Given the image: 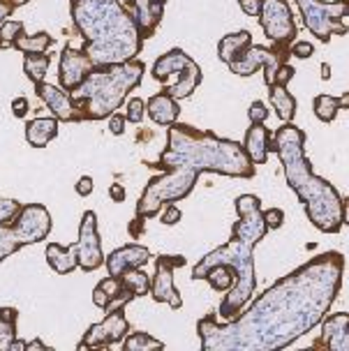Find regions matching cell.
I'll use <instances>...</instances> for the list:
<instances>
[{"instance_id":"obj_1","label":"cell","mask_w":349,"mask_h":351,"mask_svg":"<svg viewBox=\"0 0 349 351\" xmlns=\"http://www.w3.org/2000/svg\"><path fill=\"white\" fill-rule=\"evenodd\" d=\"M345 256L324 252L271 285L248 310L220 324L197 322L204 351H280L320 326L342 289Z\"/></svg>"},{"instance_id":"obj_2","label":"cell","mask_w":349,"mask_h":351,"mask_svg":"<svg viewBox=\"0 0 349 351\" xmlns=\"http://www.w3.org/2000/svg\"><path fill=\"white\" fill-rule=\"evenodd\" d=\"M236 215L232 238L224 245L215 247L213 252L202 256L192 268V280H204L213 266H232L236 271V282L229 291H224V298L217 315L222 319H234L239 312L252 300L257 291V273H254V247L264 236L269 234L261 215V199L257 194H241L236 197Z\"/></svg>"},{"instance_id":"obj_3","label":"cell","mask_w":349,"mask_h":351,"mask_svg":"<svg viewBox=\"0 0 349 351\" xmlns=\"http://www.w3.org/2000/svg\"><path fill=\"white\" fill-rule=\"evenodd\" d=\"M303 146L305 132L294 123H282L276 134H271L269 153L278 155L287 185L296 192L310 222L322 234H340L347 222V199L313 171Z\"/></svg>"},{"instance_id":"obj_4","label":"cell","mask_w":349,"mask_h":351,"mask_svg":"<svg viewBox=\"0 0 349 351\" xmlns=\"http://www.w3.org/2000/svg\"><path fill=\"white\" fill-rule=\"evenodd\" d=\"M74 30L84 40L81 51L93 65L134 60L143 40L123 0H70Z\"/></svg>"},{"instance_id":"obj_5","label":"cell","mask_w":349,"mask_h":351,"mask_svg":"<svg viewBox=\"0 0 349 351\" xmlns=\"http://www.w3.org/2000/svg\"><path fill=\"white\" fill-rule=\"evenodd\" d=\"M160 171L173 167H188L199 173H220L229 178H254L257 167L245 155L241 141L222 139L206 130H197L185 123L167 128V148L158 162L148 165Z\"/></svg>"},{"instance_id":"obj_6","label":"cell","mask_w":349,"mask_h":351,"mask_svg":"<svg viewBox=\"0 0 349 351\" xmlns=\"http://www.w3.org/2000/svg\"><path fill=\"white\" fill-rule=\"evenodd\" d=\"M143 72H146V65L139 58L93 67L84 84L70 93L81 118L97 123L116 114L125 104L130 93L141 86Z\"/></svg>"},{"instance_id":"obj_7","label":"cell","mask_w":349,"mask_h":351,"mask_svg":"<svg viewBox=\"0 0 349 351\" xmlns=\"http://www.w3.org/2000/svg\"><path fill=\"white\" fill-rule=\"evenodd\" d=\"M199 176L202 173L195 171V169L173 167L148 180L146 190L141 192L139 204H136L134 219L130 222V236L139 238L143 234V224L158 215L167 204H176L180 199L188 197V194L195 190Z\"/></svg>"},{"instance_id":"obj_8","label":"cell","mask_w":349,"mask_h":351,"mask_svg":"<svg viewBox=\"0 0 349 351\" xmlns=\"http://www.w3.org/2000/svg\"><path fill=\"white\" fill-rule=\"evenodd\" d=\"M151 74L155 81H160V84H167L169 77H178L176 84L165 88L167 95L178 99V102L180 99H188L204 79L202 67H199L197 60L185 53L183 49H169L167 53H162L160 58L155 60Z\"/></svg>"},{"instance_id":"obj_9","label":"cell","mask_w":349,"mask_h":351,"mask_svg":"<svg viewBox=\"0 0 349 351\" xmlns=\"http://www.w3.org/2000/svg\"><path fill=\"white\" fill-rule=\"evenodd\" d=\"M296 5L305 28L320 42L326 44L331 42V37L347 35V0H335V3H326V0H296Z\"/></svg>"},{"instance_id":"obj_10","label":"cell","mask_w":349,"mask_h":351,"mask_svg":"<svg viewBox=\"0 0 349 351\" xmlns=\"http://www.w3.org/2000/svg\"><path fill=\"white\" fill-rule=\"evenodd\" d=\"M289 44H271V47H259V44H250L241 56H236L232 62H227V67L239 77H252L254 72L264 70L266 86H273L276 81V72L280 65L289 62Z\"/></svg>"},{"instance_id":"obj_11","label":"cell","mask_w":349,"mask_h":351,"mask_svg":"<svg viewBox=\"0 0 349 351\" xmlns=\"http://www.w3.org/2000/svg\"><path fill=\"white\" fill-rule=\"evenodd\" d=\"M107 317L102 322L93 324L88 330L84 333L79 342V351L84 349H104L111 347V344H118L125 340V335L130 333V322L125 317V305H116L109 307Z\"/></svg>"},{"instance_id":"obj_12","label":"cell","mask_w":349,"mask_h":351,"mask_svg":"<svg viewBox=\"0 0 349 351\" xmlns=\"http://www.w3.org/2000/svg\"><path fill=\"white\" fill-rule=\"evenodd\" d=\"M257 19L271 44H291L298 37V26L287 0H261Z\"/></svg>"},{"instance_id":"obj_13","label":"cell","mask_w":349,"mask_h":351,"mask_svg":"<svg viewBox=\"0 0 349 351\" xmlns=\"http://www.w3.org/2000/svg\"><path fill=\"white\" fill-rule=\"evenodd\" d=\"M10 224L14 229L19 243L26 247L33 245V243L47 241V236L51 234V213L42 204H26L21 206L19 215Z\"/></svg>"},{"instance_id":"obj_14","label":"cell","mask_w":349,"mask_h":351,"mask_svg":"<svg viewBox=\"0 0 349 351\" xmlns=\"http://www.w3.org/2000/svg\"><path fill=\"white\" fill-rule=\"evenodd\" d=\"M185 266V256H167L160 254L155 259V275L151 278V298L155 303H167L173 310L183 307V298H180L178 289L173 287V271Z\"/></svg>"},{"instance_id":"obj_15","label":"cell","mask_w":349,"mask_h":351,"mask_svg":"<svg viewBox=\"0 0 349 351\" xmlns=\"http://www.w3.org/2000/svg\"><path fill=\"white\" fill-rule=\"evenodd\" d=\"M77 259H79V268L84 273H93L99 266H104L102 241H99V231H97V215L93 210H86L84 217H81Z\"/></svg>"},{"instance_id":"obj_16","label":"cell","mask_w":349,"mask_h":351,"mask_svg":"<svg viewBox=\"0 0 349 351\" xmlns=\"http://www.w3.org/2000/svg\"><path fill=\"white\" fill-rule=\"evenodd\" d=\"M93 67L95 65H93L88 56L81 51V49H74L72 44H67L63 53H60V62H58V86L67 93H74L84 84V79L88 77Z\"/></svg>"},{"instance_id":"obj_17","label":"cell","mask_w":349,"mask_h":351,"mask_svg":"<svg viewBox=\"0 0 349 351\" xmlns=\"http://www.w3.org/2000/svg\"><path fill=\"white\" fill-rule=\"evenodd\" d=\"M35 93H37V97L47 104V109L51 111V116L58 118L60 123H84L79 109L72 102V95L67 90H63L60 86L40 81V84H35Z\"/></svg>"},{"instance_id":"obj_18","label":"cell","mask_w":349,"mask_h":351,"mask_svg":"<svg viewBox=\"0 0 349 351\" xmlns=\"http://www.w3.org/2000/svg\"><path fill=\"white\" fill-rule=\"evenodd\" d=\"M322 335L313 342L315 349L328 351H349V315L347 312H335V315L322 317Z\"/></svg>"},{"instance_id":"obj_19","label":"cell","mask_w":349,"mask_h":351,"mask_svg":"<svg viewBox=\"0 0 349 351\" xmlns=\"http://www.w3.org/2000/svg\"><path fill=\"white\" fill-rule=\"evenodd\" d=\"M151 259V250L136 245V243H130V245L118 247L109 256H104V266H107L111 278H121L123 273L132 271V268H143Z\"/></svg>"},{"instance_id":"obj_20","label":"cell","mask_w":349,"mask_h":351,"mask_svg":"<svg viewBox=\"0 0 349 351\" xmlns=\"http://www.w3.org/2000/svg\"><path fill=\"white\" fill-rule=\"evenodd\" d=\"M125 8L139 28L141 40L153 37L165 19V5H158L155 0H125Z\"/></svg>"},{"instance_id":"obj_21","label":"cell","mask_w":349,"mask_h":351,"mask_svg":"<svg viewBox=\"0 0 349 351\" xmlns=\"http://www.w3.org/2000/svg\"><path fill=\"white\" fill-rule=\"evenodd\" d=\"M269 128L264 123H250V128L245 132V141H243V150H245V155L254 167L266 165V160H269Z\"/></svg>"},{"instance_id":"obj_22","label":"cell","mask_w":349,"mask_h":351,"mask_svg":"<svg viewBox=\"0 0 349 351\" xmlns=\"http://www.w3.org/2000/svg\"><path fill=\"white\" fill-rule=\"evenodd\" d=\"M146 114L155 125H160V128H169V125L178 123L180 104H178V99L169 97L165 90H162V93H155V95L148 99Z\"/></svg>"},{"instance_id":"obj_23","label":"cell","mask_w":349,"mask_h":351,"mask_svg":"<svg viewBox=\"0 0 349 351\" xmlns=\"http://www.w3.org/2000/svg\"><path fill=\"white\" fill-rule=\"evenodd\" d=\"M134 296L132 293H128L125 289L121 287V280L118 278H102L95 285V289H93V303H95L99 310H109L111 305H125L130 303Z\"/></svg>"},{"instance_id":"obj_24","label":"cell","mask_w":349,"mask_h":351,"mask_svg":"<svg viewBox=\"0 0 349 351\" xmlns=\"http://www.w3.org/2000/svg\"><path fill=\"white\" fill-rule=\"evenodd\" d=\"M47 263L51 271H56L58 275H70L74 268H79V259H77V243L72 245H58V243H49L45 250Z\"/></svg>"},{"instance_id":"obj_25","label":"cell","mask_w":349,"mask_h":351,"mask_svg":"<svg viewBox=\"0 0 349 351\" xmlns=\"http://www.w3.org/2000/svg\"><path fill=\"white\" fill-rule=\"evenodd\" d=\"M58 118H35L26 125V141L33 148L49 146L56 136H58Z\"/></svg>"},{"instance_id":"obj_26","label":"cell","mask_w":349,"mask_h":351,"mask_svg":"<svg viewBox=\"0 0 349 351\" xmlns=\"http://www.w3.org/2000/svg\"><path fill=\"white\" fill-rule=\"evenodd\" d=\"M252 44V35L248 30H239V33H229L224 35L220 44H217V58H220L224 65L232 62L236 56H241L248 47Z\"/></svg>"},{"instance_id":"obj_27","label":"cell","mask_w":349,"mask_h":351,"mask_svg":"<svg viewBox=\"0 0 349 351\" xmlns=\"http://www.w3.org/2000/svg\"><path fill=\"white\" fill-rule=\"evenodd\" d=\"M269 99H271V106L276 109L278 118L282 123H291L294 121V114H296V97L287 90V86H278L273 84L269 86Z\"/></svg>"},{"instance_id":"obj_28","label":"cell","mask_w":349,"mask_h":351,"mask_svg":"<svg viewBox=\"0 0 349 351\" xmlns=\"http://www.w3.org/2000/svg\"><path fill=\"white\" fill-rule=\"evenodd\" d=\"M347 106V95L342 97H333V95H326V93H322V95L315 97L313 102V109H315V116L320 118L322 123H333L335 116H338L340 109H345Z\"/></svg>"},{"instance_id":"obj_29","label":"cell","mask_w":349,"mask_h":351,"mask_svg":"<svg viewBox=\"0 0 349 351\" xmlns=\"http://www.w3.org/2000/svg\"><path fill=\"white\" fill-rule=\"evenodd\" d=\"M53 44V37L47 33V30H40L35 35H19L12 49H19L23 56L26 53H47V49Z\"/></svg>"},{"instance_id":"obj_30","label":"cell","mask_w":349,"mask_h":351,"mask_svg":"<svg viewBox=\"0 0 349 351\" xmlns=\"http://www.w3.org/2000/svg\"><path fill=\"white\" fill-rule=\"evenodd\" d=\"M118 280H121L123 289L128 293H132L134 298L148 296V291H151V278H148V273H143L141 268H132V271L123 273Z\"/></svg>"},{"instance_id":"obj_31","label":"cell","mask_w":349,"mask_h":351,"mask_svg":"<svg viewBox=\"0 0 349 351\" xmlns=\"http://www.w3.org/2000/svg\"><path fill=\"white\" fill-rule=\"evenodd\" d=\"M49 65H51V58L47 53H26V58H23V74L33 84H40L47 77Z\"/></svg>"},{"instance_id":"obj_32","label":"cell","mask_w":349,"mask_h":351,"mask_svg":"<svg viewBox=\"0 0 349 351\" xmlns=\"http://www.w3.org/2000/svg\"><path fill=\"white\" fill-rule=\"evenodd\" d=\"M204 280L210 285V289L213 291H229L234 287V282H236V271L232 266H213L210 271L204 275Z\"/></svg>"},{"instance_id":"obj_33","label":"cell","mask_w":349,"mask_h":351,"mask_svg":"<svg viewBox=\"0 0 349 351\" xmlns=\"http://www.w3.org/2000/svg\"><path fill=\"white\" fill-rule=\"evenodd\" d=\"M165 349V342L158 340V337L148 335V333H132L125 335L123 340V351H162Z\"/></svg>"},{"instance_id":"obj_34","label":"cell","mask_w":349,"mask_h":351,"mask_svg":"<svg viewBox=\"0 0 349 351\" xmlns=\"http://www.w3.org/2000/svg\"><path fill=\"white\" fill-rule=\"evenodd\" d=\"M23 245L19 243V238L12 229V224H0V263H3L8 256L16 254Z\"/></svg>"},{"instance_id":"obj_35","label":"cell","mask_w":349,"mask_h":351,"mask_svg":"<svg viewBox=\"0 0 349 351\" xmlns=\"http://www.w3.org/2000/svg\"><path fill=\"white\" fill-rule=\"evenodd\" d=\"M19 35H23V21L8 19V21L0 26V49H12V44H14Z\"/></svg>"},{"instance_id":"obj_36","label":"cell","mask_w":349,"mask_h":351,"mask_svg":"<svg viewBox=\"0 0 349 351\" xmlns=\"http://www.w3.org/2000/svg\"><path fill=\"white\" fill-rule=\"evenodd\" d=\"M19 310L16 307H0V337L16 335Z\"/></svg>"},{"instance_id":"obj_37","label":"cell","mask_w":349,"mask_h":351,"mask_svg":"<svg viewBox=\"0 0 349 351\" xmlns=\"http://www.w3.org/2000/svg\"><path fill=\"white\" fill-rule=\"evenodd\" d=\"M146 116V102L141 97H128L125 99V118L128 123H134L139 125Z\"/></svg>"},{"instance_id":"obj_38","label":"cell","mask_w":349,"mask_h":351,"mask_svg":"<svg viewBox=\"0 0 349 351\" xmlns=\"http://www.w3.org/2000/svg\"><path fill=\"white\" fill-rule=\"evenodd\" d=\"M21 206L23 204H19L16 199H0V224H10L19 215Z\"/></svg>"},{"instance_id":"obj_39","label":"cell","mask_w":349,"mask_h":351,"mask_svg":"<svg viewBox=\"0 0 349 351\" xmlns=\"http://www.w3.org/2000/svg\"><path fill=\"white\" fill-rule=\"evenodd\" d=\"M264 215V224L269 231H278L285 224V210L282 208H269V210H261Z\"/></svg>"},{"instance_id":"obj_40","label":"cell","mask_w":349,"mask_h":351,"mask_svg":"<svg viewBox=\"0 0 349 351\" xmlns=\"http://www.w3.org/2000/svg\"><path fill=\"white\" fill-rule=\"evenodd\" d=\"M289 53L296 56V58H310V56H315V44L313 42H305V40H294L289 44Z\"/></svg>"},{"instance_id":"obj_41","label":"cell","mask_w":349,"mask_h":351,"mask_svg":"<svg viewBox=\"0 0 349 351\" xmlns=\"http://www.w3.org/2000/svg\"><path fill=\"white\" fill-rule=\"evenodd\" d=\"M271 111L266 109L264 102H259V99H254L250 104V109H248V118H250V123H266V118H269Z\"/></svg>"},{"instance_id":"obj_42","label":"cell","mask_w":349,"mask_h":351,"mask_svg":"<svg viewBox=\"0 0 349 351\" xmlns=\"http://www.w3.org/2000/svg\"><path fill=\"white\" fill-rule=\"evenodd\" d=\"M180 217H183V213L176 204H167V208L162 210V224H167V227H173V224L180 222Z\"/></svg>"},{"instance_id":"obj_43","label":"cell","mask_w":349,"mask_h":351,"mask_svg":"<svg viewBox=\"0 0 349 351\" xmlns=\"http://www.w3.org/2000/svg\"><path fill=\"white\" fill-rule=\"evenodd\" d=\"M294 74H296L294 67H291L289 62H285V65H280V67H278L276 81H273V84H278V86H289V81L294 79Z\"/></svg>"},{"instance_id":"obj_44","label":"cell","mask_w":349,"mask_h":351,"mask_svg":"<svg viewBox=\"0 0 349 351\" xmlns=\"http://www.w3.org/2000/svg\"><path fill=\"white\" fill-rule=\"evenodd\" d=\"M125 125H128V118L125 114H111L109 116V132L116 136H121L125 132Z\"/></svg>"},{"instance_id":"obj_45","label":"cell","mask_w":349,"mask_h":351,"mask_svg":"<svg viewBox=\"0 0 349 351\" xmlns=\"http://www.w3.org/2000/svg\"><path fill=\"white\" fill-rule=\"evenodd\" d=\"M0 351H26V342L19 340L16 335L0 337Z\"/></svg>"},{"instance_id":"obj_46","label":"cell","mask_w":349,"mask_h":351,"mask_svg":"<svg viewBox=\"0 0 349 351\" xmlns=\"http://www.w3.org/2000/svg\"><path fill=\"white\" fill-rule=\"evenodd\" d=\"M239 8L245 12L248 16H259L261 12V0H239Z\"/></svg>"},{"instance_id":"obj_47","label":"cell","mask_w":349,"mask_h":351,"mask_svg":"<svg viewBox=\"0 0 349 351\" xmlns=\"http://www.w3.org/2000/svg\"><path fill=\"white\" fill-rule=\"evenodd\" d=\"M93 190H95V183H93L91 176H81L79 183H77V194H79V197H88V194H93Z\"/></svg>"},{"instance_id":"obj_48","label":"cell","mask_w":349,"mask_h":351,"mask_svg":"<svg viewBox=\"0 0 349 351\" xmlns=\"http://www.w3.org/2000/svg\"><path fill=\"white\" fill-rule=\"evenodd\" d=\"M12 114L16 118H26L28 114V99L26 97H14L12 99Z\"/></svg>"},{"instance_id":"obj_49","label":"cell","mask_w":349,"mask_h":351,"mask_svg":"<svg viewBox=\"0 0 349 351\" xmlns=\"http://www.w3.org/2000/svg\"><path fill=\"white\" fill-rule=\"evenodd\" d=\"M14 10L16 8L12 3H8V0H0V26H3V23L14 14Z\"/></svg>"},{"instance_id":"obj_50","label":"cell","mask_w":349,"mask_h":351,"mask_svg":"<svg viewBox=\"0 0 349 351\" xmlns=\"http://www.w3.org/2000/svg\"><path fill=\"white\" fill-rule=\"evenodd\" d=\"M109 197L111 199H114V202L116 204H123V202H125V190H123V185H111L109 187Z\"/></svg>"},{"instance_id":"obj_51","label":"cell","mask_w":349,"mask_h":351,"mask_svg":"<svg viewBox=\"0 0 349 351\" xmlns=\"http://www.w3.org/2000/svg\"><path fill=\"white\" fill-rule=\"evenodd\" d=\"M26 351H51L42 340H30L26 342Z\"/></svg>"},{"instance_id":"obj_52","label":"cell","mask_w":349,"mask_h":351,"mask_svg":"<svg viewBox=\"0 0 349 351\" xmlns=\"http://www.w3.org/2000/svg\"><path fill=\"white\" fill-rule=\"evenodd\" d=\"M322 79L324 81L331 79V65H328V62H324V65H322Z\"/></svg>"},{"instance_id":"obj_53","label":"cell","mask_w":349,"mask_h":351,"mask_svg":"<svg viewBox=\"0 0 349 351\" xmlns=\"http://www.w3.org/2000/svg\"><path fill=\"white\" fill-rule=\"evenodd\" d=\"M8 3H12L14 8H19V5H26V3H30V0H8Z\"/></svg>"},{"instance_id":"obj_54","label":"cell","mask_w":349,"mask_h":351,"mask_svg":"<svg viewBox=\"0 0 349 351\" xmlns=\"http://www.w3.org/2000/svg\"><path fill=\"white\" fill-rule=\"evenodd\" d=\"M155 3H158V5H167V0H155Z\"/></svg>"}]
</instances>
